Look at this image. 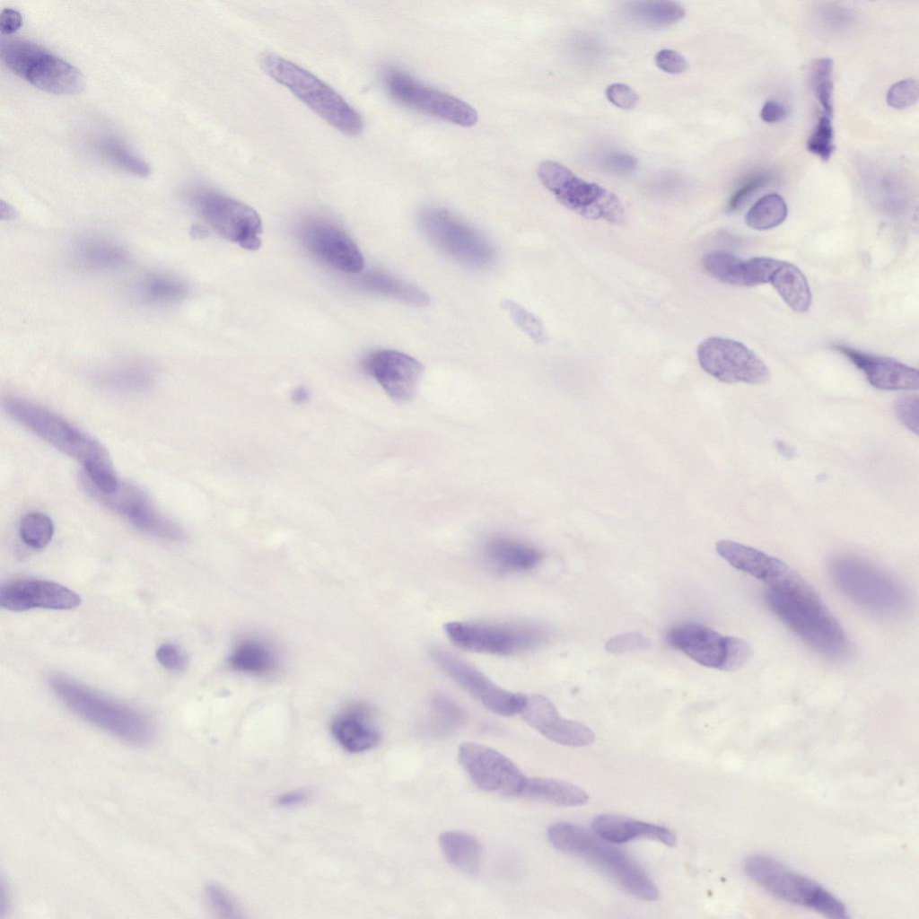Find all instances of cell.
Here are the masks:
<instances>
[{
    "label": "cell",
    "mask_w": 919,
    "mask_h": 919,
    "mask_svg": "<svg viewBox=\"0 0 919 919\" xmlns=\"http://www.w3.org/2000/svg\"><path fill=\"white\" fill-rule=\"evenodd\" d=\"M5 412L38 437L83 468L81 479L97 491L114 492L120 481L107 450L93 436L56 412L31 400L7 397Z\"/></svg>",
    "instance_id": "obj_1"
},
{
    "label": "cell",
    "mask_w": 919,
    "mask_h": 919,
    "mask_svg": "<svg viewBox=\"0 0 919 919\" xmlns=\"http://www.w3.org/2000/svg\"><path fill=\"white\" fill-rule=\"evenodd\" d=\"M766 601L775 616L820 653L840 658L848 650L845 634L804 580L782 589H768Z\"/></svg>",
    "instance_id": "obj_2"
},
{
    "label": "cell",
    "mask_w": 919,
    "mask_h": 919,
    "mask_svg": "<svg viewBox=\"0 0 919 919\" xmlns=\"http://www.w3.org/2000/svg\"><path fill=\"white\" fill-rule=\"evenodd\" d=\"M48 684L71 711L118 739L135 745H144L153 739L154 727L140 711L64 675H52Z\"/></svg>",
    "instance_id": "obj_3"
},
{
    "label": "cell",
    "mask_w": 919,
    "mask_h": 919,
    "mask_svg": "<svg viewBox=\"0 0 919 919\" xmlns=\"http://www.w3.org/2000/svg\"><path fill=\"white\" fill-rule=\"evenodd\" d=\"M547 838L556 849L584 858L607 871L633 896L645 901L659 898L657 886L641 866L594 831L558 822L548 827Z\"/></svg>",
    "instance_id": "obj_4"
},
{
    "label": "cell",
    "mask_w": 919,
    "mask_h": 919,
    "mask_svg": "<svg viewBox=\"0 0 919 919\" xmlns=\"http://www.w3.org/2000/svg\"><path fill=\"white\" fill-rule=\"evenodd\" d=\"M263 71L285 87L326 123L346 136H357L363 128L360 114L331 86L315 74L277 54L259 57Z\"/></svg>",
    "instance_id": "obj_5"
},
{
    "label": "cell",
    "mask_w": 919,
    "mask_h": 919,
    "mask_svg": "<svg viewBox=\"0 0 919 919\" xmlns=\"http://www.w3.org/2000/svg\"><path fill=\"white\" fill-rule=\"evenodd\" d=\"M747 875L773 896L812 909L831 918L847 917L845 904L813 880L789 869L776 859L753 854L744 862Z\"/></svg>",
    "instance_id": "obj_6"
},
{
    "label": "cell",
    "mask_w": 919,
    "mask_h": 919,
    "mask_svg": "<svg viewBox=\"0 0 919 919\" xmlns=\"http://www.w3.org/2000/svg\"><path fill=\"white\" fill-rule=\"evenodd\" d=\"M543 186L567 209L590 220H604L621 224L626 211L620 199L611 191L594 182H588L565 166L543 161L537 170Z\"/></svg>",
    "instance_id": "obj_7"
},
{
    "label": "cell",
    "mask_w": 919,
    "mask_h": 919,
    "mask_svg": "<svg viewBox=\"0 0 919 919\" xmlns=\"http://www.w3.org/2000/svg\"><path fill=\"white\" fill-rule=\"evenodd\" d=\"M828 570L836 586L859 605L881 612H896L905 605L903 588L886 573L859 556H835Z\"/></svg>",
    "instance_id": "obj_8"
},
{
    "label": "cell",
    "mask_w": 919,
    "mask_h": 919,
    "mask_svg": "<svg viewBox=\"0 0 919 919\" xmlns=\"http://www.w3.org/2000/svg\"><path fill=\"white\" fill-rule=\"evenodd\" d=\"M188 199L197 214L224 239L256 250L261 245L262 221L249 205L206 187H195Z\"/></svg>",
    "instance_id": "obj_9"
},
{
    "label": "cell",
    "mask_w": 919,
    "mask_h": 919,
    "mask_svg": "<svg viewBox=\"0 0 919 919\" xmlns=\"http://www.w3.org/2000/svg\"><path fill=\"white\" fill-rule=\"evenodd\" d=\"M450 641L465 651L494 655H516L537 648L544 632L530 625L451 621L444 625Z\"/></svg>",
    "instance_id": "obj_10"
},
{
    "label": "cell",
    "mask_w": 919,
    "mask_h": 919,
    "mask_svg": "<svg viewBox=\"0 0 919 919\" xmlns=\"http://www.w3.org/2000/svg\"><path fill=\"white\" fill-rule=\"evenodd\" d=\"M669 644L700 665L724 671L742 667L752 656V648L745 640L725 636L698 623H682L666 635Z\"/></svg>",
    "instance_id": "obj_11"
},
{
    "label": "cell",
    "mask_w": 919,
    "mask_h": 919,
    "mask_svg": "<svg viewBox=\"0 0 919 919\" xmlns=\"http://www.w3.org/2000/svg\"><path fill=\"white\" fill-rule=\"evenodd\" d=\"M418 223L433 245L461 264L484 267L494 260L495 252L489 242L478 232L445 209H424L419 214Z\"/></svg>",
    "instance_id": "obj_12"
},
{
    "label": "cell",
    "mask_w": 919,
    "mask_h": 919,
    "mask_svg": "<svg viewBox=\"0 0 919 919\" xmlns=\"http://www.w3.org/2000/svg\"><path fill=\"white\" fill-rule=\"evenodd\" d=\"M10 71L48 93L76 94L84 86L83 76L75 66L29 40L22 42L13 49L10 58Z\"/></svg>",
    "instance_id": "obj_13"
},
{
    "label": "cell",
    "mask_w": 919,
    "mask_h": 919,
    "mask_svg": "<svg viewBox=\"0 0 919 919\" xmlns=\"http://www.w3.org/2000/svg\"><path fill=\"white\" fill-rule=\"evenodd\" d=\"M384 85L396 101L458 126L469 127L478 118L477 110L464 101L426 86L397 68L385 71Z\"/></svg>",
    "instance_id": "obj_14"
},
{
    "label": "cell",
    "mask_w": 919,
    "mask_h": 919,
    "mask_svg": "<svg viewBox=\"0 0 919 919\" xmlns=\"http://www.w3.org/2000/svg\"><path fill=\"white\" fill-rule=\"evenodd\" d=\"M82 484L90 496L122 517L137 530L166 541L184 539L182 529L160 512L140 487L120 481L114 492L104 494L83 481Z\"/></svg>",
    "instance_id": "obj_15"
},
{
    "label": "cell",
    "mask_w": 919,
    "mask_h": 919,
    "mask_svg": "<svg viewBox=\"0 0 919 919\" xmlns=\"http://www.w3.org/2000/svg\"><path fill=\"white\" fill-rule=\"evenodd\" d=\"M701 368L725 383L744 382L760 385L770 379L765 362L743 343L722 337H710L697 346Z\"/></svg>",
    "instance_id": "obj_16"
},
{
    "label": "cell",
    "mask_w": 919,
    "mask_h": 919,
    "mask_svg": "<svg viewBox=\"0 0 919 919\" xmlns=\"http://www.w3.org/2000/svg\"><path fill=\"white\" fill-rule=\"evenodd\" d=\"M458 757L479 789L506 797L520 796L526 777L503 754L483 744L464 742L459 747Z\"/></svg>",
    "instance_id": "obj_17"
},
{
    "label": "cell",
    "mask_w": 919,
    "mask_h": 919,
    "mask_svg": "<svg viewBox=\"0 0 919 919\" xmlns=\"http://www.w3.org/2000/svg\"><path fill=\"white\" fill-rule=\"evenodd\" d=\"M432 659L451 679L490 712L501 716L521 713L527 696L495 685L482 671L458 656L435 650Z\"/></svg>",
    "instance_id": "obj_18"
},
{
    "label": "cell",
    "mask_w": 919,
    "mask_h": 919,
    "mask_svg": "<svg viewBox=\"0 0 919 919\" xmlns=\"http://www.w3.org/2000/svg\"><path fill=\"white\" fill-rule=\"evenodd\" d=\"M363 367L395 402L410 401L424 372L423 364L414 357L391 349L371 353Z\"/></svg>",
    "instance_id": "obj_19"
},
{
    "label": "cell",
    "mask_w": 919,
    "mask_h": 919,
    "mask_svg": "<svg viewBox=\"0 0 919 919\" xmlns=\"http://www.w3.org/2000/svg\"><path fill=\"white\" fill-rule=\"evenodd\" d=\"M301 238L313 256L339 271L356 274L364 267L363 256L353 240L328 222H307L301 229Z\"/></svg>",
    "instance_id": "obj_20"
},
{
    "label": "cell",
    "mask_w": 919,
    "mask_h": 919,
    "mask_svg": "<svg viewBox=\"0 0 919 919\" xmlns=\"http://www.w3.org/2000/svg\"><path fill=\"white\" fill-rule=\"evenodd\" d=\"M80 604L81 597L75 591L48 580L17 579L4 584L0 591L1 607L11 611L69 610Z\"/></svg>",
    "instance_id": "obj_21"
},
{
    "label": "cell",
    "mask_w": 919,
    "mask_h": 919,
    "mask_svg": "<svg viewBox=\"0 0 919 919\" xmlns=\"http://www.w3.org/2000/svg\"><path fill=\"white\" fill-rule=\"evenodd\" d=\"M715 550L732 567L761 581L769 589L784 587L801 577L783 560L737 541L719 540Z\"/></svg>",
    "instance_id": "obj_22"
},
{
    "label": "cell",
    "mask_w": 919,
    "mask_h": 919,
    "mask_svg": "<svg viewBox=\"0 0 919 919\" xmlns=\"http://www.w3.org/2000/svg\"><path fill=\"white\" fill-rule=\"evenodd\" d=\"M832 348L841 353L866 377L874 388L882 390H916L918 370L893 358L872 354L850 346L835 343Z\"/></svg>",
    "instance_id": "obj_23"
},
{
    "label": "cell",
    "mask_w": 919,
    "mask_h": 919,
    "mask_svg": "<svg viewBox=\"0 0 919 919\" xmlns=\"http://www.w3.org/2000/svg\"><path fill=\"white\" fill-rule=\"evenodd\" d=\"M371 711L364 704L354 703L335 715L330 732L335 741L349 753H363L380 741Z\"/></svg>",
    "instance_id": "obj_24"
},
{
    "label": "cell",
    "mask_w": 919,
    "mask_h": 919,
    "mask_svg": "<svg viewBox=\"0 0 919 919\" xmlns=\"http://www.w3.org/2000/svg\"><path fill=\"white\" fill-rule=\"evenodd\" d=\"M156 368L140 357L117 359L98 372L97 382L110 392L133 395L144 392L155 382Z\"/></svg>",
    "instance_id": "obj_25"
},
{
    "label": "cell",
    "mask_w": 919,
    "mask_h": 919,
    "mask_svg": "<svg viewBox=\"0 0 919 919\" xmlns=\"http://www.w3.org/2000/svg\"><path fill=\"white\" fill-rule=\"evenodd\" d=\"M591 827L600 837L612 844L637 838L653 839L668 846H674L677 843L675 833L666 827L615 814L597 816Z\"/></svg>",
    "instance_id": "obj_26"
},
{
    "label": "cell",
    "mask_w": 919,
    "mask_h": 919,
    "mask_svg": "<svg viewBox=\"0 0 919 919\" xmlns=\"http://www.w3.org/2000/svg\"><path fill=\"white\" fill-rule=\"evenodd\" d=\"M483 556L491 568L503 573L530 571L543 558V553L537 547L502 536L486 541Z\"/></svg>",
    "instance_id": "obj_27"
},
{
    "label": "cell",
    "mask_w": 919,
    "mask_h": 919,
    "mask_svg": "<svg viewBox=\"0 0 919 919\" xmlns=\"http://www.w3.org/2000/svg\"><path fill=\"white\" fill-rule=\"evenodd\" d=\"M72 260L86 271H107L121 268L130 260L129 253L113 240L89 235L78 239L72 247Z\"/></svg>",
    "instance_id": "obj_28"
},
{
    "label": "cell",
    "mask_w": 919,
    "mask_h": 919,
    "mask_svg": "<svg viewBox=\"0 0 919 919\" xmlns=\"http://www.w3.org/2000/svg\"><path fill=\"white\" fill-rule=\"evenodd\" d=\"M227 662L232 670L254 677L271 676L280 667V658L275 647L258 636H245L237 641Z\"/></svg>",
    "instance_id": "obj_29"
},
{
    "label": "cell",
    "mask_w": 919,
    "mask_h": 919,
    "mask_svg": "<svg viewBox=\"0 0 919 919\" xmlns=\"http://www.w3.org/2000/svg\"><path fill=\"white\" fill-rule=\"evenodd\" d=\"M768 283L795 312H806L811 305V292L802 271L795 265L779 260Z\"/></svg>",
    "instance_id": "obj_30"
},
{
    "label": "cell",
    "mask_w": 919,
    "mask_h": 919,
    "mask_svg": "<svg viewBox=\"0 0 919 919\" xmlns=\"http://www.w3.org/2000/svg\"><path fill=\"white\" fill-rule=\"evenodd\" d=\"M89 142L96 154L119 170L139 177L150 174L149 164L119 136L101 132L92 136Z\"/></svg>",
    "instance_id": "obj_31"
},
{
    "label": "cell",
    "mask_w": 919,
    "mask_h": 919,
    "mask_svg": "<svg viewBox=\"0 0 919 919\" xmlns=\"http://www.w3.org/2000/svg\"><path fill=\"white\" fill-rule=\"evenodd\" d=\"M134 299L147 306H167L179 302L187 295V286L178 278L161 273L141 277L132 289Z\"/></svg>",
    "instance_id": "obj_32"
},
{
    "label": "cell",
    "mask_w": 919,
    "mask_h": 919,
    "mask_svg": "<svg viewBox=\"0 0 919 919\" xmlns=\"http://www.w3.org/2000/svg\"><path fill=\"white\" fill-rule=\"evenodd\" d=\"M520 796L559 806H579L589 801L588 793L577 785L541 777H526Z\"/></svg>",
    "instance_id": "obj_33"
},
{
    "label": "cell",
    "mask_w": 919,
    "mask_h": 919,
    "mask_svg": "<svg viewBox=\"0 0 919 919\" xmlns=\"http://www.w3.org/2000/svg\"><path fill=\"white\" fill-rule=\"evenodd\" d=\"M439 845L444 857L453 867L471 875L478 872L482 849L475 836L461 831H445L439 837Z\"/></svg>",
    "instance_id": "obj_34"
},
{
    "label": "cell",
    "mask_w": 919,
    "mask_h": 919,
    "mask_svg": "<svg viewBox=\"0 0 919 919\" xmlns=\"http://www.w3.org/2000/svg\"><path fill=\"white\" fill-rule=\"evenodd\" d=\"M358 284L369 292L408 304L423 306L429 302V296L422 289L382 271L364 273L359 277Z\"/></svg>",
    "instance_id": "obj_35"
},
{
    "label": "cell",
    "mask_w": 919,
    "mask_h": 919,
    "mask_svg": "<svg viewBox=\"0 0 919 919\" xmlns=\"http://www.w3.org/2000/svg\"><path fill=\"white\" fill-rule=\"evenodd\" d=\"M703 267L709 275L724 284L751 287L748 259L724 251H713L704 257Z\"/></svg>",
    "instance_id": "obj_36"
},
{
    "label": "cell",
    "mask_w": 919,
    "mask_h": 919,
    "mask_svg": "<svg viewBox=\"0 0 919 919\" xmlns=\"http://www.w3.org/2000/svg\"><path fill=\"white\" fill-rule=\"evenodd\" d=\"M788 207L784 198L777 193L760 197L747 212L746 224L754 230L766 231L780 225L786 219Z\"/></svg>",
    "instance_id": "obj_37"
},
{
    "label": "cell",
    "mask_w": 919,
    "mask_h": 919,
    "mask_svg": "<svg viewBox=\"0 0 919 919\" xmlns=\"http://www.w3.org/2000/svg\"><path fill=\"white\" fill-rule=\"evenodd\" d=\"M630 11L638 20L653 26L670 25L685 16L683 6L673 1L634 2Z\"/></svg>",
    "instance_id": "obj_38"
},
{
    "label": "cell",
    "mask_w": 919,
    "mask_h": 919,
    "mask_svg": "<svg viewBox=\"0 0 919 919\" xmlns=\"http://www.w3.org/2000/svg\"><path fill=\"white\" fill-rule=\"evenodd\" d=\"M556 743L568 747H584L591 744L594 732L585 724L558 716L542 734Z\"/></svg>",
    "instance_id": "obj_39"
},
{
    "label": "cell",
    "mask_w": 919,
    "mask_h": 919,
    "mask_svg": "<svg viewBox=\"0 0 919 919\" xmlns=\"http://www.w3.org/2000/svg\"><path fill=\"white\" fill-rule=\"evenodd\" d=\"M51 518L40 512L25 514L19 523V535L22 542L33 549L44 548L54 535Z\"/></svg>",
    "instance_id": "obj_40"
},
{
    "label": "cell",
    "mask_w": 919,
    "mask_h": 919,
    "mask_svg": "<svg viewBox=\"0 0 919 919\" xmlns=\"http://www.w3.org/2000/svg\"><path fill=\"white\" fill-rule=\"evenodd\" d=\"M833 60L829 57L816 59L810 70L812 92L822 108V113L833 114Z\"/></svg>",
    "instance_id": "obj_41"
},
{
    "label": "cell",
    "mask_w": 919,
    "mask_h": 919,
    "mask_svg": "<svg viewBox=\"0 0 919 919\" xmlns=\"http://www.w3.org/2000/svg\"><path fill=\"white\" fill-rule=\"evenodd\" d=\"M831 118L832 117L823 113L819 116L806 144L810 153L825 162L830 159L835 151L834 127Z\"/></svg>",
    "instance_id": "obj_42"
},
{
    "label": "cell",
    "mask_w": 919,
    "mask_h": 919,
    "mask_svg": "<svg viewBox=\"0 0 919 919\" xmlns=\"http://www.w3.org/2000/svg\"><path fill=\"white\" fill-rule=\"evenodd\" d=\"M503 308L509 312L516 325L534 341L542 343L547 339L544 326L534 314L512 301H505Z\"/></svg>",
    "instance_id": "obj_43"
},
{
    "label": "cell",
    "mask_w": 919,
    "mask_h": 919,
    "mask_svg": "<svg viewBox=\"0 0 919 919\" xmlns=\"http://www.w3.org/2000/svg\"><path fill=\"white\" fill-rule=\"evenodd\" d=\"M918 92V83L915 79H903L889 87L886 101L893 109H906L917 101Z\"/></svg>",
    "instance_id": "obj_44"
},
{
    "label": "cell",
    "mask_w": 919,
    "mask_h": 919,
    "mask_svg": "<svg viewBox=\"0 0 919 919\" xmlns=\"http://www.w3.org/2000/svg\"><path fill=\"white\" fill-rule=\"evenodd\" d=\"M206 896L213 909L223 918H238L241 916L236 900L223 888L217 884H209L206 888Z\"/></svg>",
    "instance_id": "obj_45"
},
{
    "label": "cell",
    "mask_w": 919,
    "mask_h": 919,
    "mask_svg": "<svg viewBox=\"0 0 919 919\" xmlns=\"http://www.w3.org/2000/svg\"><path fill=\"white\" fill-rule=\"evenodd\" d=\"M650 645L651 642L644 635L639 632H630L617 635L608 639L605 643V649L613 654H622L646 650Z\"/></svg>",
    "instance_id": "obj_46"
},
{
    "label": "cell",
    "mask_w": 919,
    "mask_h": 919,
    "mask_svg": "<svg viewBox=\"0 0 919 919\" xmlns=\"http://www.w3.org/2000/svg\"><path fill=\"white\" fill-rule=\"evenodd\" d=\"M894 411L899 421L911 432L918 433V397L916 394L900 396L894 402Z\"/></svg>",
    "instance_id": "obj_47"
},
{
    "label": "cell",
    "mask_w": 919,
    "mask_h": 919,
    "mask_svg": "<svg viewBox=\"0 0 919 919\" xmlns=\"http://www.w3.org/2000/svg\"><path fill=\"white\" fill-rule=\"evenodd\" d=\"M155 656L158 662L171 671H183L188 664V658L185 651L178 644L171 643L161 644L155 652Z\"/></svg>",
    "instance_id": "obj_48"
},
{
    "label": "cell",
    "mask_w": 919,
    "mask_h": 919,
    "mask_svg": "<svg viewBox=\"0 0 919 919\" xmlns=\"http://www.w3.org/2000/svg\"><path fill=\"white\" fill-rule=\"evenodd\" d=\"M768 179L769 176L765 172L749 177L731 196L728 210L733 212L740 207L753 193L765 186Z\"/></svg>",
    "instance_id": "obj_49"
},
{
    "label": "cell",
    "mask_w": 919,
    "mask_h": 919,
    "mask_svg": "<svg viewBox=\"0 0 919 919\" xmlns=\"http://www.w3.org/2000/svg\"><path fill=\"white\" fill-rule=\"evenodd\" d=\"M608 100L616 107L622 109H632L639 102V96L629 85L615 83L606 89Z\"/></svg>",
    "instance_id": "obj_50"
},
{
    "label": "cell",
    "mask_w": 919,
    "mask_h": 919,
    "mask_svg": "<svg viewBox=\"0 0 919 919\" xmlns=\"http://www.w3.org/2000/svg\"><path fill=\"white\" fill-rule=\"evenodd\" d=\"M656 66L668 74H682L688 68V63L686 58L678 52L664 48L656 53L655 57Z\"/></svg>",
    "instance_id": "obj_51"
},
{
    "label": "cell",
    "mask_w": 919,
    "mask_h": 919,
    "mask_svg": "<svg viewBox=\"0 0 919 919\" xmlns=\"http://www.w3.org/2000/svg\"><path fill=\"white\" fill-rule=\"evenodd\" d=\"M22 25V16L15 9L5 8L1 13L0 30L2 34H13Z\"/></svg>",
    "instance_id": "obj_52"
},
{
    "label": "cell",
    "mask_w": 919,
    "mask_h": 919,
    "mask_svg": "<svg viewBox=\"0 0 919 919\" xmlns=\"http://www.w3.org/2000/svg\"><path fill=\"white\" fill-rule=\"evenodd\" d=\"M787 116L785 107L776 101H767L760 110V117L766 123L779 122Z\"/></svg>",
    "instance_id": "obj_53"
},
{
    "label": "cell",
    "mask_w": 919,
    "mask_h": 919,
    "mask_svg": "<svg viewBox=\"0 0 919 919\" xmlns=\"http://www.w3.org/2000/svg\"><path fill=\"white\" fill-rule=\"evenodd\" d=\"M310 793L305 790H293L279 795L276 803L282 808H293L306 803Z\"/></svg>",
    "instance_id": "obj_54"
},
{
    "label": "cell",
    "mask_w": 919,
    "mask_h": 919,
    "mask_svg": "<svg viewBox=\"0 0 919 919\" xmlns=\"http://www.w3.org/2000/svg\"><path fill=\"white\" fill-rule=\"evenodd\" d=\"M608 166L621 171H629L635 169L636 160L628 154L612 153L607 160Z\"/></svg>",
    "instance_id": "obj_55"
},
{
    "label": "cell",
    "mask_w": 919,
    "mask_h": 919,
    "mask_svg": "<svg viewBox=\"0 0 919 919\" xmlns=\"http://www.w3.org/2000/svg\"><path fill=\"white\" fill-rule=\"evenodd\" d=\"M291 398L296 404H304L310 398V392L306 388L300 386L293 390Z\"/></svg>",
    "instance_id": "obj_56"
}]
</instances>
